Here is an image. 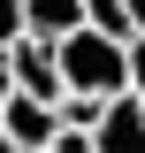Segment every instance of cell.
Wrapping results in <instances>:
<instances>
[{
	"mask_svg": "<svg viewBox=\"0 0 145 153\" xmlns=\"http://www.w3.org/2000/svg\"><path fill=\"white\" fill-rule=\"evenodd\" d=\"M130 100L145 107V38H130Z\"/></svg>",
	"mask_w": 145,
	"mask_h": 153,
	"instance_id": "8",
	"label": "cell"
},
{
	"mask_svg": "<svg viewBox=\"0 0 145 153\" xmlns=\"http://www.w3.org/2000/svg\"><path fill=\"white\" fill-rule=\"evenodd\" d=\"M46 153H92V130H54V146Z\"/></svg>",
	"mask_w": 145,
	"mask_h": 153,
	"instance_id": "9",
	"label": "cell"
},
{
	"mask_svg": "<svg viewBox=\"0 0 145 153\" xmlns=\"http://www.w3.org/2000/svg\"><path fill=\"white\" fill-rule=\"evenodd\" d=\"M23 23H31V38H69L84 23V0H23Z\"/></svg>",
	"mask_w": 145,
	"mask_h": 153,
	"instance_id": "5",
	"label": "cell"
},
{
	"mask_svg": "<svg viewBox=\"0 0 145 153\" xmlns=\"http://www.w3.org/2000/svg\"><path fill=\"white\" fill-rule=\"evenodd\" d=\"M92 153H145V107L130 92L107 100V115H99V130H92Z\"/></svg>",
	"mask_w": 145,
	"mask_h": 153,
	"instance_id": "4",
	"label": "cell"
},
{
	"mask_svg": "<svg viewBox=\"0 0 145 153\" xmlns=\"http://www.w3.org/2000/svg\"><path fill=\"white\" fill-rule=\"evenodd\" d=\"M0 130L16 138V153H46V146H54V130H61V107H54V100L16 92L8 107H0Z\"/></svg>",
	"mask_w": 145,
	"mask_h": 153,
	"instance_id": "2",
	"label": "cell"
},
{
	"mask_svg": "<svg viewBox=\"0 0 145 153\" xmlns=\"http://www.w3.org/2000/svg\"><path fill=\"white\" fill-rule=\"evenodd\" d=\"M84 23H92V31H115V38H130V16H122V0H84Z\"/></svg>",
	"mask_w": 145,
	"mask_h": 153,
	"instance_id": "6",
	"label": "cell"
},
{
	"mask_svg": "<svg viewBox=\"0 0 145 153\" xmlns=\"http://www.w3.org/2000/svg\"><path fill=\"white\" fill-rule=\"evenodd\" d=\"M8 69H16V92H31V100H61L54 38H16V46H8Z\"/></svg>",
	"mask_w": 145,
	"mask_h": 153,
	"instance_id": "3",
	"label": "cell"
},
{
	"mask_svg": "<svg viewBox=\"0 0 145 153\" xmlns=\"http://www.w3.org/2000/svg\"><path fill=\"white\" fill-rule=\"evenodd\" d=\"M16 38H31V23H23V0H0V54H8Z\"/></svg>",
	"mask_w": 145,
	"mask_h": 153,
	"instance_id": "7",
	"label": "cell"
},
{
	"mask_svg": "<svg viewBox=\"0 0 145 153\" xmlns=\"http://www.w3.org/2000/svg\"><path fill=\"white\" fill-rule=\"evenodd\" d=\"M54 61H61V92H92V100L130 92V38H115V31L76 23L69 38H54Z\"/></svg>",
	"mask_w": 145,
	"mask_h": 153,
	"instance_id": "1",
	"label": "cell"
},
{
	"mask_svg": "<svg viewBox=\"0 0 145 153\" xmlns=\"http://www.w3.org/2000/svg\"><path fill=\"white\" fill-rule=\"evenodd\" d=\"M0 153H16V138H8V130H0Z\"/></svg>",
	"mask_w": 145,
	"mask_h": 153,
	"instance_id": "12",
	"label": "cell"
},
{
	"mask_svg": "<svg viewBox=\"0 0 145 153\" xmlns=\"http://www.w3.org/2000/svg\"><path fill=\"white\" fill-rule=\"evenodd\" d=\"M16 100V69H8V54H0V107Z\"/></svg>",
	"mask_w": 145,
	"mask_h": 153,
	"instance_id": "11",
	"label": "cell"
},
{
	"mask_svg": "<svg viewBox=\"0 0 145 153\" xmlns=\"http://www.w3.org/2000/svg\"><path fill=\"white\" fill-rule=\"evenodd\" d=\"M122 16H130V38H145V0H122Z\"/></svg>",
	"mask_w": 145,
	"mask_h": 153,
	"instance_id": "10",
	"label": "cell"
}]
</instances>
